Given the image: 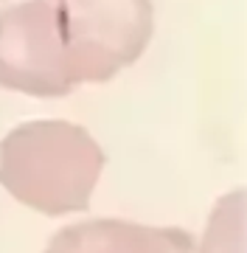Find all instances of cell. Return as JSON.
<instances>
[{
	"instance_id": "6da1fadb",
	"label": "cell",
	"mask_w": 247,
	"mask_h": 253,
	"mask_svg": "<svg viewBox=\"0 0 247 253\" xmlns=\"http://www.w3.org/2000/svg\"><path fill=\"white\" fill-rule=\"evenodd\" d=\"M101 172L99 141L65 118L26 121L0 141V186L45 217L87 211Z\"/></svg>"
},
{
	"instance_id": "7a4b0ae2",
	"label": "cell",
	"mask_w": 247,
	"mask_h": 253,
	"mask_svg": "<svg viewBox=\"0 0 247 253\" xmlns=\"http://www.w3.org/2000/svg\"><path fill=\"white\" fill-rule=\"evenodd\" d=\"M73 84H104L152 40V0H45Z\"/></svg>"
},
{
	"instance_id": "3957f363",
	"label": "cell",
	"mask_w": 247,
	"mask_h": 253,
	"mask_svg": "<svg viewBox=\"0 0 247 253\" xmlns=\"http://www.w3.org/2000/svg\"><path fill=\"white\" fill-rule=\"evenodd\" d=\"M0 87L39 99L68 96L76 87L45 0L0 9Z\"/></svg>"
},
{
	"instance_id": "277c9868",
	"label": "cell",
	"mask_w": 247,
	"mask_h": 253,
	"mask_svg": "<svg viewBox=\"0 0 247 253\" xmlns=\"http://www.w3.org/2000/svg\"><path fill=\"white\" fill-rule=\"evenodd\" d=\"M45 253H197V239L183 228L101 217L65 225L51 236Z\"/></svg>"
},
{
	"instance_id": "5b68a950",
	"label": "cell",
	"mask_w": 247,
	"mask_h": 253,
	"mask_svg": "<svg viewBox=\"0 0 247 253\" xmlns=\"http://www.w3.org/2000/svg\"><path fill=\"white\" fill-rule=\"evenodd\" d=\"M197 253H245V189H236L213 206Z\"/></svg>"
}]
</instances>
